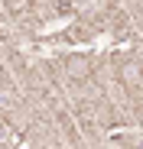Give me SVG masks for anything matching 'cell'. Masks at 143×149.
Segmentation results:
<instances>
[{"label": "cell", "instance_id": "1", "mask_svg": "<svg viewBox=\"0 0 143 149\" xmlns=\"http://www.w3.org/2000/svg\"><path fill=\"white\" fill-rule=\"evenodd\" d=\"M65 74H68L72 81H85L88 74H91V62L81 58V55H72V58L65 62Z\"/></svg>", "mask_w": 143, "mask_h": 149}]
</instances>
